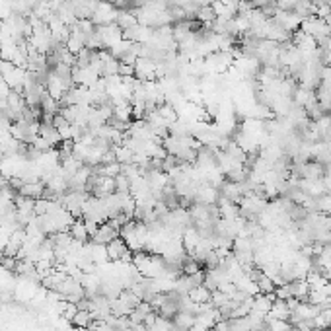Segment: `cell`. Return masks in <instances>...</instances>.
Segmentation results:
<instances>
[{
    "label": "cell",
    "mask_w": 331,
    "mask_h": 331,
    "mask_svg": "<svg viewBox=\"0 0 331 331\" xmlns=\"http://www.w3.org/2000/svg\"><path fill=\"white\" fill-rule=\"evenodd\" d=\"M0 76L6 80V84L12 88V90L24 92L26 69H20V67H16L12 61H2V63H0Z\"/></svg>",
    "instance_id": "6da1fadb"
},
{
    "label": "cell",
    "mask_w": 331,
    "mask_h": 331,
    "mask_svg": "<svg viewBox=\"0 0 331 331\" xmlns=\"http://www.w3.org/2000/svg\"><path fill=\"white\" fill-rule=\"evenodd\" d=\"M107 253H109V261H123V263H133V255H135L129 249V245L125 244V240H123L121 236L107 244Z\"/></svg>",
    "instance_id": "7a4b0ae2"
},
{
    "label": "cell",
    "mask_w": 331,
    "mask_h": 331,
    "mask_svg": "<svg viewBox=\"0 0 331 331\" xmlns=\"http://www.w3.org/2000/svg\"><path fill=\"white\" fill-rule=\"evenodd\" d=\"M115 18H117V8L113 4H109L107 0H100L92 22L94 26H109V24H115Z\"/></svg>",
    "instance_id": "3957f363"
},
{
    "label": "cell",
    "mask_w": 331,
    "mask_h": 331,
    "mask_svg": "<svg viewBox=\"0 0 331 331\" xmlns=\"http://www.w3.org/2000/svg\"><path fill=\"white\" fill-rule=\"evenodd\" d=\"M135 78L140 82H154L156 78V63L150 59L139 57V61L135 63Z\"/></svg>",
    "instance_id": "277c9868"
},
{
    "label": "cell",
    "mask_w": 331,
    "mask_h": 331,
    "mask_svg": "<svg viewBox=\"0 0 331 331\" xmlns=\"http://www.w3.org/2000/svg\"><path fill=\"white\" fill-rule=\"evenodd\" d=\"M115 238H119V230H115L113 226H109L107 222H104V224L98 226V232L92 236V242L107 245L109 242H113Z\"/></svg>",
    "instance_id": "5b68a950"
},
{
    "label": "cell",
    "mask_w": 331,
    "mask_h": 331,
    "mask_svg": "<svg viewBox=\"0 0 331 331\" xmlns=\"http://www.w3.org/2000/svg\"><path fill=\"white\" fill-rule=\"evenodd\" d=\"M45 92L51 96L53 100H57V102H61L63 100V94L67 92V86L63 84V80L51 72V76H49V80H47V86H45Z\"/></svg>",
    "instance_id": "8992f818"
},
{
    "label": "cell",
    "mask_w": 331,
    "mask_h": 331,
    "mask_svg": "<svg viewBox=\"0 0 331 331\" xmlns=\"http://www.w3.org/2000/svg\"><path fill=\"white\" fill-rule=\"evenodd\" d=\"M18 193H20L22 197H28V199H34V201H37V199H41V197H43V193H45V183H43V181L24 183V185L18 189Z\"/></svg>",
    "instance_id": "52a82bcc"
},
{
    "label": "cell",
    "mask_w": 331,
    "mask_h": 331,
    "mask_svg": "<svg viewBox=\"0 0 331 331\" xmlns=\"http://www.w3.org/2000/svg\"><path fill=\"white\" fill-rule=\"evenodd\" d=\"M137 24H139V20H137L135 10H127V8H119V10H117L115 26H119L123 32L129 30V28H133V26H137Z\"/></svg>",
    "instance_id": "ba28073f"
},
{
    "label": "cell",
    "mask_w": 331,
    "mask_h": 331,
    "mask_svg": "<svg viewBox=\"0 0 331 331\" xmlns=\"http://www.w3.org/2000/svg\"><path fill=\"white\" fill-rule=\"evenodd\" d=\"M88 249H90L92 261L96 263V265H105V263H109V253H107V245L105 244H96V242H92V244H88Z\"/></svg>",
    "instance_id": "9c48e42d"
},
{
    "label": "cell",
    "mask_w": 331,
    "mask_h": 331,
    "mask_svg": "<svg viewBox=\"0 0 331 331\" xmlns=\"http://www.w3.org/2000/svg\"><path fill=\"white\" fill-rule=\"evenodd\" d=\"M39 137H43L45 140H49L53 146H59V144L63 142L61 135H59V131H57V127H55L53 123L39 121Z\"/></svg>",
    "instance_id": "30bf717a"
},
{
    "label": "cell",
    "mask_w": 331,
    "mask_h": 331,
    "mask_svg": "<svg viewBox=\"0 0 331 331\" xmlns=\"http://www.w3.org/2000/svg\"><path fill=\"white\" fill-rule=\"evenodd\" d=\"M290 314H294L300 319H314L315 315L319 314V306H314L310 302H300L294 308V312H290Z\"/></svg>",
    "instance_id": "8fae6325"
},
{
    "label": "cell",
    "mask_w": 331,
    "mask_h": 331,
    "mask_svg": "<svg viewBox=\"0 0 331 331\" xmlns=\"http://www.w3.org/2000/svg\"><path fill=\"white\" fill-rule=\"evenodd\" d=\"M288 286H290L292 296L298 298L300 302H306V300H308V294H310V284L306 282V279L292 280V282H288Z\"/></svg>",
    "instance_id": "7c38bea8"
},
{
    "label": "cell",
    "mask_w": 331,
    "mask_h": 331,
    "mask_svg": "<svg viewBox=\"0 0 331 331\" xmlns=\"http://www.w3.org/2000/svg\"><path fill=\"white\" fill-rule=\"evenodd\" d=\"M69 232H70V236H72V240H78V242H82V244H86L88 238H90L84 218H76V220L72 222V226H70Z\"/></svg>",
    "instance_id": "4fadbf2b"
},
{
    "label": "cell",
    "mask_w": 331,
    "mask_h": 331,
    "mask_svg": "<svg viewBox=\"0 0 331 331\" xmlns=\"http://www.w3.org/2000/svg\"><path fill=\"white\" fill-rule=\"evenodd\" d=\"M271 306H273V300L267 296V294H255L253 296V304H251V310L253 312L267 315L271 312Z\"/></svg>",
    "instance_id": "5bb4252c"
},
{
    "label": "cell",
    "mask_w": 331,
    "mask_h": 331,
    "mask_svg": "<svg viewBox=\"0 0 331 331\" xmlns=\"http://www.w3.org/2000/svg\"><path fill=\"white\" fill-rule=\"evenodd\" d=\"M267 315H271V317H275V319H288L290 317V310H288V306H286V300H275L273 302V306H271V312Z\"/></svg>",
    "instance_id": "9a60e30c"
},
{
    "label": "cell",
    "mask_w": 331,
    "mask_h": 331,
    "mask_svg": "<svg viewBox=\"0 0 331 331\" xmlns=\"http://www.w3.org/2000/svg\"><path fill=\"white\" fill-rule=\"evenodd\" d=\"M210 294H212V292H210L205 284L195 286V288H191V290L187 292V296L191 298L195 304H207V302H210Z\"/></svg>",
    "instance_id": "2e32d148"
},
{
    "label": "cell",
    "mask_w": 331,
    "mask_h": 331,
    "mask_svg": "<svg viewBox=\"0 0 331 331\" xmlns=\"http://www.w3.org/2000/svg\"><path fill=\"white\" fill-rule=\"evenodd\" d=\"M94 323V315L92 312H88V310H78L76 315L72 317V325H76V327H90Z\"/></svg>",
    "instance_id": "e0dca14e"
},
{
    "label": "cell",
    "mask_w": 331,
    "mask_h": 331,
    "mask_svg": "<svg viewBox=\"0 0 331 331\" xmlns=\"http://www.w3.org/2000/svg\"><path fill=\"white\" fill-rule=\"evenodd\" d=\"M265 321H267V325H269V331H294L292 323H290L288 319H275V317L267 315Z\"/></svg>",
    "instance_id": "ac0fdd59"
},
{
    "label": "cell",
    "mask_w": 331,
    "mask_h": 331,
    "mask_svg": "<svg viewBox=\"0 0 331 331\" xmlns=\"http://www.w3.org/2000/svg\"><path fill=\"white\" fill-rule=\"evenodd\" d=\"M115 150V156H117V162L119 164H133L135 162V152L129 148V146H113Z\"/></svg>",
    "instance_id": "d6986e66"
},
{
    "label": "cell",
    "mask_w": 331,
    "mask_h": 331,
    "mask_svg": "<svg viewBox=\"0 0 331 331\" xmlns=\"http://www.w3.org/2000/svg\"><path fill=\"white\" fill-rule=\"evenodd\" d=\"M257 288H259V294H269V292H275V282L269 279L265 273H261V277L257 279Z\"/></svg>",
    "instance_id": "ffe728a7"
},
{
    "label": "cell",
    "mask_w": 331,
    "mask_h": 331,
    "mask_svg": "<svg viewBox=\"0 0 331 331\" xmlns=\"http://www.w3.org/2000/svg\"><path fill=\"white\" fill-rule=\"evenodd\" d=\"M230 331H251V323L245 317H232L230 319Z\"/></svg>",
    "instance_id": "44dd1931"
},
{
    "label": "cell",
    "mask_w": 331,
    "mask_h": 331,
    "mask_svg": "<svg viewBox=\"0 0 331 331\" xmlns=\"http://www.w3.org/2000/svg\"><path fill=\"white\" fill-rule=\"evenodd\" d=\"M115 193H131V179L125 174L115 177Z\"/></svg>",
    "instance_id": "7402d4cb"
},
{
    "label": "cell",
    "mask_w": 331,
    "mask_h": 331,
    "mask_svg": "<svg viewBox=\"0 0 331 331\" xmlns=\"http://www.w3.org/2000/svg\"><path fill=\"white\" fill-rule=\"evenodd\" d=\"M228 296L226 292H222V290H212V294H210V304H212V308H220V306H224L228 304Z\"/></svg>",
    "instance_id": "603a6c76"
},
{
    "label": "cell",
    "mask_w": 331,
    "mask_h": 331,
    "mask_svg": "<svg viewBox=\"0 0 331 331\" xmlns=\"http://www.w3.org/2000/svg\"><path fill=\"white\" fill-rule=\"evenodd\" d=\"M152 331H172L174 329V323L170 321V319H166V317H162V315H158L156 321L152 323Z\"/></svg>",
    "instance_id": "cb8c5ba5"
},
{
    "label": "cell",
    "mask_w": 331,
    "mask_h": 331,
    "mask_svg": "<svg viewBox=\"0 0 331 331\" xmlns=\"http://www.w3.org/2000/svg\"><path fill=\"white\" fill-rule=\"evenodd\" d=\"M30 146H34L35 150H39V152H49V150L55 148L51 142H49V140H45L43 137H35V140L30 144Z\"/></svg>",
    "instance_id": "d4e9b609"
},
{
    "label": "cell",
    "mask_w": 331,
    "mask_h": 331,
    "mask_svg": "<svg viewBox=\"0 0 331 331\" xmlns=\"http://www.w3.org/2000/svg\"><path fill=\"white\" fill-rule=\"evenodd\" d=\"M292 327H294V331H315L317 329L314 319H298V321L292 323Z\"/></svg>",
    "instance_id": "484cf974"
},
{
    "label": "cell",
    "mask_w": 331,
    "mask_h": 331,
    "mask_svg": "<svg viewBox=\"0 0 331 331\" xmlns=\"http://www.w3.org/2000/svg\"><path fill=\"white\" fill-rule=\"evenodd\" d=\"M275 296L279 298V300H288V298L292 296V292H290V286H288V284H280V286H275Z\"/></svg>",
    "instance_id": "4316f807"
},
{
    "label": "cell",
    "mask_w": 331,
    "mask_h": 331,
    "mask_svg": "<svg viewBox=\"0 0 331 331\" xmlns=\"http://www.w3.org/2000/svg\"><path fill=\"white\" fill-rule=\"evenodd\" d=\"M331 14V6L329 4H321V6H315V16L325 20Z\"/></svg>",
    "instance_id": "83f0119b"
},
{
    "label": "cell",
    "mask_w": 331,
    "mask_h": 331,
    "mask_svg": "<svg viewBox=\"0 0 331 331\" xmlns=\"http://www.w3.org/2000/svg\"><path fill=\"white\" fill-rule=\"evenodd\" d=\"M76 312H78V306H76V304H72V302H69V304H67V308H65V317H67V319H70V321H72V317H74V315H76Z\"/></svg>",
    "instance_id": "f1b7e54d"
},
{
    "label": "cell",
    "mask_w": 331,
    "mask_h": 331,
    "mask_svg": "<svg viewBox=\"0 0 331 331\" xmlns=\"http://www.w3.org/2000/svg\"><path fill=\"white\" fill-rule=\"evenodd\" d=\"M187 331H209V329H207V327H203V325H199V323H195L191 329H187Z\"/></svg>",
    "instance_id": "f546056e"
},
{
    "label": "cell",
    "mask_w": 331,
    "mask_h": 331,
    "mask_svg": "<svg viewBox=\"0 0 331 331\" xmlns=\"http://www.w3.org/2000/svg\"><path fill=\"white\" fill-rule=\"evenodd\" d=\"M327 67H331V53H329V63H327Z\"/></svg>",
    "instance_id": "4dcf8cb0"
},
{
    "label": "cell",
    "mask_w": 331,
    "mask_h": 331,
    "mask_svg": "<svg viewBox=\"0 0 331 331\" xmlns=\"http://www.w3.org/2000/svg\"><path fill=\"white\" fill-rule=\"evenodd\" d=\"M2 158H4V154H2V152H0V162H2Z\"/></svg>",
    "instance_id": "1f68e13d"
}]
</instances>
